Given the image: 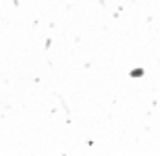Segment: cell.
Masks as SVG:
<instances>
[{
    "label": "cell",
    "instance_id": "6da1fadb",
    "mask_svg": "<svg viewBox=\"0 0 160 156\" xmlns=\"http://www.w3.org/2000/svg\"><path fill=\"white\" fill-rule=\"evenodd\" d=\"M127 77H129V79H142V77H146V69H143V67H135V69H129Z\"/></svg>",
    "mask_w": 160,
    "mask_h": 156
}]
</instances>
